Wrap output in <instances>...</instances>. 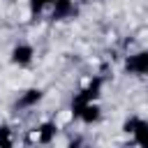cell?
Returning a JSON list of instances; mask_svg holds the SVG:
<instances>
[{
	"mask_svg": "<svg viewBox=\"0 0 148 148\" xmlns=\"http://www.w3.org/2000/svg\"><path fill=\"white\" fill-rule=\"evenodd\" d=\"M16 143V136H14V130L5 123H0V146H14Z\"/></svg>",
	"mask_w": 148,
	"mask_h": 148,
	"instance_id": "obj_10",
	"label": "cell"
},
{
	"mask_svg": "<svg viewBox=\"0 0 148 148\" xmlns=\"http://www.w3.org/2000/svg\"><path fill=\"white\" fill-rule=\"evenodd\" d=\"M58 123L56 120H39L30 132H28V143H39V146H51L58 136Z\"/></svg>",
	"mask_w": 148,
	"mask_h": 148,
	"instance_id": "obj_5",
	"label": "cell"
},
{
	"mask_svg": "<svg viewBox=\"0 0 148 148\" xmlns=\"http://www.w3.org/2000/svg\"><path fill=\"white\" fill-rule=\"evenodd\" d=\"M44 97H46L44 88L30 86V88H25V90L18 92V97H16V102H14V109H16V111H32V109H37V106L44 102Z\"/></svg>",
	"mask_w": 148,
	"mask_h": 148,
	"instance_id": "obj_7",
	"label": "cell"
},
{
	"mask_svg": "<svg viewBox=\"0 0 148 148\" xmlns=\"http://www.w3.org/2000/svg\"><path fill=\"white\" fill-rule=\"evenodd\" d=\"M69 113L76 123L81 125H97L102 120V104L99 102H86V104H76V106H69Z\"/></svg>",
	"mask_w": 148,
	"mask_h": 148,
	"instance_id": "obj_4",
	"label": "cell"
},
{
	"mask_svg": "<svg viewBox=\"0 0 148 148\" xmlns=\"http://www.w3.org/2000/svg\"><path fill=\"white\" fill-rule=\"evenodd\" d=\"M76 14H79L76 0H53V5L49 7V18L51 21H69Z\"/></svg>",
	"mask_w": 148,
	"mask_h": 148,
	"instance_id": "obj_8",
	"label": "cell"
},
{
	"mask_svg": "<svg viewBox=\"0 0 148 148\" xmlns=\"http://www.w3.org/2000/svg\"><path fill=\"white\" fill-rule=\"evenodd\" d=\"M123 72L134 79L148 76V49H136L123 58Z\"/></svg>",
	"mask_w": 148,
	"mask_h": 148,
	"instance_id": "obj_3",
	"label": "cell"
},
{
	"mask_svg": "<svg viewBox=\"0 0 148 148\" xmlns=\"http://www.w3.org/2000/svg\"><path fill=\"white\" fill-rule=\"evenodd\" d=\"M25 2H28V14L30 16H42L53 5V0H25Z\"/></svg>",
	"mask_w": 148,
	"mask_h": 148,
	"instance_id": "obj_9",
	"label": "cell"
},
{
	"mask_svg": "<svg viewBox=\"0 0 148 148\" xmlns=\"http://www.w3.org/2000/svg\"><path fill=\"white\" fill-rule=\"evenodd\" d=\"M123 132L130 136L132 143L148 148V118L146 116H139V113L127 116L123 120Z\"/></svg>",
	"mask_w": 148,
	"mask_h": 148,
	"instance_id": "obj_2",
	"label": "cell"
},
{
	"mask_svg": "<svg viewBox=\"0 0 148 148\" xmlns=\"http://www.w3.org/2000/svg\"><path fill=\"white\" fill-rule=\"evenodd\" d=\"M102 92H104V76H99V74H95V76H90L74 95H72V99H69V106H76V104H86V102H99V97H102Z\"/></svg>",
	"mask_w": 148,
	"mask_h": 148,
	"instance_id": "obj_1",
	"label": "cell"
},
{
	"mask_svg": "<svg viewBox=\"0 0 148 148\" xmlns=\"http://www.w3.org/2000/svg\"><path fill=\"white\" fill-rule=\"evenodd\" d=\"M35 58H37V51H35V46H32L30 42H16V44L9 49V62H12L14 67H18V69L30 67V65L35 62Z\"/></svg>",
	"mask_w": 148,
	"mask_h": 148,
	"instance_id": "obj_6",
	"label": "cell"
}]
</instances>
